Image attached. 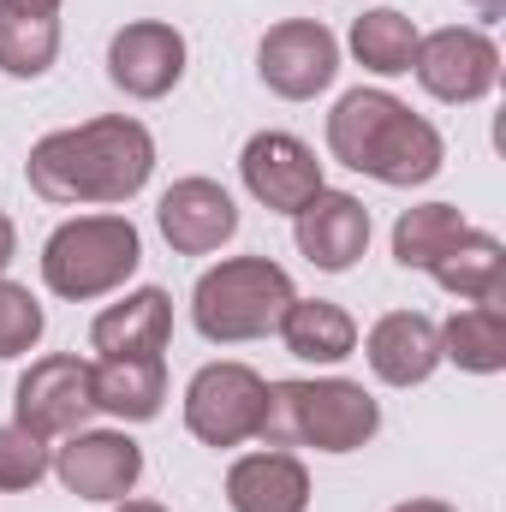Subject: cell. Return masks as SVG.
I'll return each instance as SVG.
<instances>
[{
    "label": "cell",
    "instance_id": "cell-7",
    "mask_svg": "<svg viewBox=\"0 0 506 512\" xmlns=\"http://www.w3.org/2000/svg\"><path fill=\"white\" fill-rule=\"evenodd\" d=\"M411 72H417V84H423L435 102L471 108V102L495 96V84H501V48H495L483 30H471V24H447V30L417 36Z\"/></svg>",
    "mask_w": 506,
    "mask_h": 512
},
{
    "label": "cell",
    "instance_id": "cell-28",
    "mask_svg": "<svg viewBox=\"0 0 506 512\" xmlns=\"http://www.w3.org/2000/svg\"><path fill=\"white\" fill-rule=\"evenodd\" d=\"M0 12H42V18H60V0H0Z\"/></svg>",
    "mask_w": 506,
    "mask_h": 512
},
{
    "label": "cell",
    "instance_id": "cell-21",
    "mask_svg": "<svg viewBox=\"0 0 506 512\" xmlns=\"http://www.w3.org/2000/svg\"><path fill=\"white\" fill-rule=\"evenodd\" d=\"M441 328V358L471 370V376H501L506 370V304H465Z\"/></svg>",
    "mask_w": 506,
    "mask_h": 512
},
{
    "label": "cell",
    "instance_id": "cell-27",
    "mask_svg": "<svg viewBox=\"0 0 506 512\" xmlns=\"http://www.w3.org/2000/svg\"><path fill=\"white\" fill-rule=\"evenodd\" d=\"M12 256H18V227H12V215L0 209V274L12 268Z\"/></svg>",
    "mask_w": 506,
    "mask_h": 512
},
{
    "label": "cell",
    "instance_id": "cell-20",
    "mask_svg": "<svg viewBox=\"0 0 506 512\" xmlns=\"http://www.w3.org/2000/svg\"><path fill=\"white\" fill-rule=\"evenodd\" d=\"M90 387H96V411L120 423H149L161 417V399H167V364L161 358H102L90 364Z\"/></svg>",
    "mask_w": 506,
    "mask_h": 512
},
{
    "label": "cell",
    "instance_id": "cell-18",
    "mask_svg": "<svg viewBox=\"0 0 506 512\" xmlns=\"http://www.w3.org/2000/svg\"><path fill=\"white\" fill-rule=\"evenodd\" d=\"M423 274H429L441 292L465 298V304H506V245L495 233L465 227Z\"/></svg>",
    "mask_w": 506,
    "mask_h": 512
},
{
    "label": "cell",
    "instance_id": "cell-29",
    "mask_svg": "<svg viewBox=\"0 0 506 512\" xmlns=\"http://www.w3.org/2000/svg\"><path fill=\"white\" fill-rule=\"evenodd\" d=\"M393 512H459V507H447V501H399Z\"/></svg>",
    "mask_w": 506,
    "mask_h": 512
},
{
    "label": "cell",
    "instance_id": "cell-10",
    "mask_svg": "<svg viewBox=\"0 0 506 512\" xmlns=\"http://www.w3.org/2000/svg\"><path fill=\"white\" fill-rule=\"evenodd\" d=\"M239 179L262 209L274 215H298L316 191H322V161L304 137L292 131H256L239 155Z\"/></svg>",
    "mask_w": 506,
    "mask_h": 512
},
{
    "label": "cell",
    "instance_id": "cell-25",
    "mask_svg": "<svg viewBox=\"0 0 506 512\" xmlns=\"http://www.w3.org/2000/svg\"><path fill=\"white\" fill-rule=\"evenodd\" d=\"M54 471V447L18 423H0V495H24Z\"/></svg>",
    "mask_w": 506,
    "mask_h": 512
},
{
    "label": "cell",
    "instance_id": "cell-9",
    "mask_svg": "<svg viewBox=\"0 0 506 512\" xmlns=\"http://www.w3.org/2000/svg\"><path fill=\"white\" fill-rule=\"evenodd\" d=\"M256 78L280 102H316L340 78V42L322 18H286L256 42Z\"/></svg>",
    "mask_w": 506,
    "mask_h": 512
},
{
    "label": "cell",
    "instance_id": "cell-8",
    "mask_svg": "<svg viewBox=\"0 0 506 512\" xmlns=\"http://www.w3.org/2000/svg\"><path fill=\"white\" fill-rule=\"evenodd\" d=\"M96 417V387L84 358H36L12 387V423L36 441H66Z\"/></svg>",
    "mask_w": 506,
    "mask_h": 512
},
{
    "label": "cell",
    "instance_id": "cell-19",
    "mask_svg": "<svg viewBox=\"0 0 506 512\" xmlns=\"http://www.w3.org/2000/svg\"><path fill=\"white\" fill-rule=\"evenodd\" d=\"M274 334H280L286 352L304 358V364H346V358L358 352V322H352V310H340L334 298H292Z\"/></svg>",
    "mask_w": 506,
    "mask_h": 512
},
{
    "label": "cell",
    "instance_id": "cell-3",
    "mask_svg": "<svg viewBox=\"0 0 506 512\" xmlns=\"http://www.w3.org/2000/svg\"><path fill=\"white\" fill-rule=\"evenodd\" d=\"M381 429L376 393L346 376H322V382H268L262 405V435L268 447H310V453H358L370 447Z\"/></svg>",
    "mask_w": 506,
    "mask_h": 512
},
{
    "label": "cell",
    "instance_id": "cell-4",
    "mask_svg": "<svg viewBox=\"0 0 506 512\" xmlns=\"http://www.w3.org/2000/svg\"><path fill=\"white\" fill-rule=\"evenodd\" d=\"M292 274L268 256H227L191 286V322L209 346L268 340L292 304Z\"/></svg>",
    "mask_w": 506,
    "mask_h": 512
},
{
    "label": "cell",
    "instance_id": "cell-30",
    "mask_svg": "<svg viewBox=\"0 0 506 512\" xmlns=\"http://www.w3.org/2000/svg\"><path fill=\"white\" fill-rule=\"evenodd\" d=\"M465 6H477L483 18H501V12H506V0H465Z\"/></svg>",
    "mask_w": 506,
    "mask_h": 512
},
{
    "label": "cell",
    "instance_id": "cell-12",
    "mask_svg": "<svg viewBox=\"0 0 506 512\" xmlns=\"http://www.w3.org/2000/svg\"><path fill=\"white\" fill-rule=\"evenodd\" d=\"M108 78L131 102H161L185 78V36L161 18H131L108 42Z\"/></svg>",
    "mask_w": 506,
    "mask_h": 512
},
{
    "label": "cell",
    "instance_id": "cell-15",
    "mask_svg": "<svg viewBox=\"0 0 506 512\" xmlns=\"http://www.w3.org/2000/svg\"><path fill=\"white\" fill-rule=\"evenodd\" d=\"M364 358L387 387H423L441 370V328L423 310H387L364 334Z\"/></svg>",
    "mask_w": 506,
    "mask_h": 512
},
{
    "label": "cell",
    "instance_id": "cell-2",
    "mask_svg": "<svg viewBox=\"0 0 506 512\" xmlns=\"http://www.w3.org/2000/svg\"><path fill=\"white\" fill-rule=\"evenodd\" d=\"M328 155L352 173H370L393 191L429 185L447 161L441 131L423 114H411L399 96L387 90H346L328 114Z\"/></svg>",
    "mask_w": 506,
    "mask_h": 512
},
{
    "label": "cell",
    "instance_id": "cell-14",
    "mask_svg": "<svg viewBox=\"0 0 506 512\" xmlns=\"http://www.w3.org/2000/svg\"><path fill=\"white\" fill-rule=\"evenodd\" d=\"M155 227H161V239L179 256H209L239 233V203L215 179H179V185L161 191Z\"/></svg>",
    "mask_w": 506,
    "mask_h": 512
},
{
    "label": "cell",
    "instance_id": "cell-1",
    "mask_svg": "<svg viewBox=\"0 0 506 512\" xmlns=\"http://www.w3.org/2000/svg\"><path fill=\"white\" fill-rule=\"evenodd\" d=\"M155 173V137L131 114H102L84 126L48 131L30 143L24 179L42 203H78V209H108L131 203Z\"/></svg>",
    "mask_w": 506,
    "mask_h": 512
},
{
    "label": "cell",
    "instance_id": "cell-5",
    "mask_svg": "<svg viewBox=\"0 0 506 512\" xmlns=\"http://www.w3.org/2000/svg\"><path fill=\"white\" fill-rule=\"evenodd\" d=\"M143 262V239L126 215H78L48 233L42 245V286L66 304H90L120 292Z\"/></svg>",
    "mask_w": 506,
    "mask_h": 512
},
{
    "label": "cell",
    "instance_id": "cell-31",
    "mask_svg": "<svg viewBox=\"0 0 506 512\" xmlns=\"http://www.w3.org/2000/svg\"><path fill=\"white\" fill-rule=\"evenodd\" d=\"M114 512H167V507H161V501H120Z\"/></svg>",
    "mask_w": 506,
    "mask_h": 512
},
{
    "label": "cell",
    "instance_id": "cell-24",
    "mask_svg": "<svg viewBox=\"0 0 506 512\" xmlns=\"http://www.w3.org/2000/svg\"><path fill=\"white\" fill-rule=\"evenodd\" d=\"M471 221L453 209V203H417L393 221V262L399 268H429L435 256L447 251Z\"/></svg>",
    "mask_w": 506,
    "mask_h": 512
},
{
    "label": "cell",
    "instance_id": "cell-16",
    "mask_svg": "<svg viewBox=\"0 0 506 512\" xmlns=\"http://www.w3.org/2000/svg\"><path fill=\"white\" fill-rule=\"evenodd\" d=\"M173 340V298L161 286H137L90 322V346L102 358H161Z\"/></svg>",
    "mask_w": 506,
    "mask_h": 512
},
{
    "label": "cell",
    "instance_id": "cell-26",
    "mask_svg": "<svg viewBox=\"0 0 506 512\" xmlns=\"http://www.w3.org/2000/svg\"><path fill=\"white\" fill-rule=\"evenodd\" d=\"M42 328H48V316L30 298V286H18V280L0 274V358H24L42 340Z\"/></svg>",
    "mask_w": 506,
    "mask_h": 512
},
{
    "label": "cell",
    "instance_id": "cell-6",
    "mask_svg": "<svg viewBox=\"0 0 506 512\" xmlns=\"http://www.w3.org/2000/svg\"><path fill=\"white\" fill-rule=\"evenodd\" d=\"M268 382L251 364H203L185 387V429L203 447H245L262 435Z\"/></svg>",
    "mask_w": 506,
    "mask_h": 512
},
{
    "label": "cell",
    "instance_id": "cell-11",
    "mask_svg": "<svg viewBox=\"0 0 506 512\" xmlns=\"http://www.w3.org/2000/svg\"><path fill=\"white\" fill-rule=\"evenodd\" d=\"M54 477L78 501H126L143 477V447L126 429H78L54 447Z\"/></svg>",
    "mask_w": 506,
    "mask_h": 512
},
{
    "label": "cell",
    "instance_id": "cell-23",
    "mask_svg": "<svg viewBox=\"0 0 506 512\" xmlns=\"http://www.w3.org/2000/svg\"><path fill=\"white\" fill-rule=\"evenodd\" d=\"M54 60H60V18L0 12V72L6 78H42Z\"/></svg>",
    "mask_w": 506,
    "mask_h": 512
},
{
    "label": "cell",
    "instance_id": "cell-13",
    "mask_svg": "<svg viewBox=\"0 0 506 512\" xmlns=\"http://www.w3.org/2000/svg\"><path fill=\"white\" fill-rule=\"evenodd\" d=\"M292 239L298 256L322 274H346L358 268V256L370 251V209L352 197V191H316L298 215H292Z\"/></svg>",
    "mask_w": 506,
    "mask_h": 512
},
{
    "label": "cell",
    "instance_id": "cell-17",
    "mask_svg": "<svg viewBox=\"0 0 506 512\" xmlns=\"http://www.w3.org/2000/svg\"><path fill=\"white\" fill-rule=\"evenodd\" d=\"M227 507L233 512H310V471L286 447H262L233 459L227 471Z\"/></svg>",
    "mask_w": 506,
    "mask_h": 512
},
{
    "label": "cell",
    "instance_id": "cell-22",
    "mask_svg": "<svg viewBox=\"0 0 506 512\" xmlns=\"http://www.w3.org/2000/svg\"><path fill=\"white\" fill-rule=\"evenodd\" d=\"M352 54H358V66L364 72H376V78H399V72H411V54H417V24L399 12V6H370L364 18H352Z\"/></svg>",
    "mask_w": 506,
    "mask_h": 512
}]
</instances>
